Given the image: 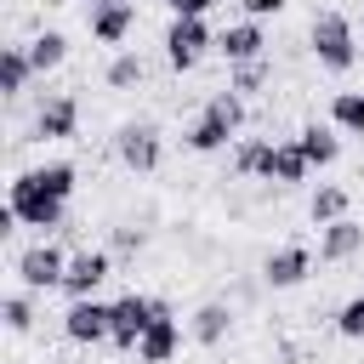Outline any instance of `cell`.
<instances>
[{"label": "cell", "instance_id": "6da1fadb", "mask_svg": "<svg viewBox=\"0 0 364 364\" xmlns=\"http://www.w3.org/2000/svg\"><path fill=\"white\" fill-rule=\"evenodd\" d=\"M80 188V171L68 159H46V165H28L6 182V210L23 222V228H40V233H57L68 228V199Z\"/></svg>", "mask_w": 364, "mask_h": 364}, {"label": "cell", "instance_id": "7a4b0ae2", "mask_svg": "<svg viewBox=\"0 0 364 364\" xmlns=\"http://www.w3.org/2000/svg\"><path fill=\"white\" fill-rule=\"evenodd\" d=\"M245 136V97L239 91H210L205 97V108H199V119L188 125V154H222L228 142H239Z\"/></svg>", "mask_w": 364, "mask_h": 364}, {"label": "cell", "instance_id": "3957f363", "mask_svg": "<svg viewBox=\"0 0 364 364\" xmlns=\"http://www.w3.org/2000/svg\"><path fill=\"white\" fill-rule=\"evenodd\" d=\"M307 51L318 57V68L347 74L358 63V23L347 11H336V6H318L313 23H307Z\"/></svg>", "mask_w": 364, "mask_h": 364}, {"label": "cell", "instance_id": "277c9868", "mask_svg": "<svg viewBox=\"0 0 364 364\" xmlns=\"http://www.w3.org/2000/svg\"><path fill=\"white\" fill-rule=\"evenodd\" d=\"M159 46H165V63H171L176 74H193V68L216 51V28H210V17H171Z\"/></svg>", "mask_w": 364, "mask_h": 364}, {"label": "cell", "instance_id": "5b68a950", "mask_svg": "<svg viewBox=\"0 0 364 364\" xmlns=\"http://www.w3.org/2000/svg\"><path fill=\"white\" fill-rule=\"evenodd\" d=\"M114 159H119L125 171H136V176H154L159 159H165L159 125H154V119H125V125L114 131Z\"/></svg>", "mask_w": 364, "mask_h": 364}, {"label": "cell", "instance_id": "8992f818", "mask_svg": "<svg viewBox=\"0 0 364 364\" xmlns=\"http://www.w3.org/2000/svg\"><path fill=\"white\" fill-rule=\"evenodd\" d=\"M68 256H74V250H63V245H51V239H40V245H28V250H17V262H11V273H17V284H23V290H63V273H68Z\"/></svg>", "mask_w": 364, "mask_h": 364}, {"label": "cell", "instance_id": "52a82bcc", "mask_svg": "<svg viewBox=\"0 0 364 364\" xmlns=\"http://www.w3.org/2000/svg\"><path fill=\"white\" fill-rule=\"evenodd\" d=\"M108 273H114V250H108V245H97V250L85 245V250H74V256H68L63 296H68V301H91V296L102 290V279H108Z\"/></svg>", "mask_w": 364, "mask_h": 364}, {"label": "cell", "instance_id": "ba28073f", "mask_svg": "<svg viewBox=\"0 0 364 364\" xmlns=\"http://www.w3.org/2000/svg\"><path fill=\"white\" fill-rule=\"evenodd\" d=\"M154 313H159V296L125 290V296L114 301V330H108V341H114L119 353H136V341H142V330L154 324Z\"/></svg>", "mask_w": 364, "mask_h": 364}, {"label": "cell", "instance_id": "9c48e42d", "mask_svg": "<svg viewBox=\"0 0 364 364\" xmlns=\"http://www.w3.org/2000/svg\"><path fill=\"white\" fill-rule=\"evenodd\" d=\"M80 136V97L74 91H51L34 108V142H74Z\"/></svg>", "mask_w": 364, "mask_h": 364}, {"label": "cell", "instance_id": "30bf717a", "mask_svg": "<svg viewBox=\"0 0 364 364\" xmlns=\"http://www.w3.org/2000/svg\"><path fill=\"white\" fill-rule=\"evenodd\" d=\"M182 353V318H176V307L159 296V313H154V324L142 330V341H136V364H171Z\"/></svg>", "mask_w": 364, "mask_h": 364}, {"label": "cell", "instance_id": "8fae6325", "mask_svg": "<svg viewBox=\"0 0 364 364\" xmlns=\"http://www.w3.org/2000/svg\"><path fill=\"white\" fill-rule=\"evenodd\" d=\"M108 330H114V301H68V313H63V336L74 341V347H97V341H108Z\"/></svg>", "mask_w": 364, "mask_h": 364}, {"label": "cell", "instance_id": "7c38bea8", "mask_svg": "<svg viewBox=\"0 0 364 364\" xmlns=\"http://www.w3.org/2000/svg\"><path fill=\"white\" fill-rule=\"evenodd\" d=\"M313 279V250L307 245H279V250H267V262H262V284L267 290H296V284H307Z\"/></svg>", "mask_w": 364, "mask_h": 364}, {"label": "cell", "instance_id": "4fadbf2b", "mask_svg": "<svg viewBox=\"0 0 364 364\" xmlns=\"http://www.w3.org/2000/svg\"><path fill=\"white\" fill-rule=\"evenodd\" d=\"M216 51L228 57V68L267 57V23H256V17H239V23H228V28L216 34Z\"/></svg>", "mask_w": 364, "mask_h": 364}, {"label": "cell", "instance_id": "5bb4252c", "mask_svg": "<svg viewBox=\"0 0 364 364\" xmlns=\"http://www.w3.org/2000/svg\"><path fill=\"white\" fill-rule=\"evenodd\" d=\"M85 23H91V40L97 46H119L125 51V34L136 28V6L131 0H102V6L85 11Z\"/></svg>", "mask_w": 364, "mask_h": 364}, {"label": "cell", "instance_id": "9a60e30c", "mask_svg": "<svg viewBox=\"0 0 364 364\" xmlns=\"http://www.w3.org/2000/svg\"><path fill=\"white\" fill-rule=\"evenodd\" d=\"M307 176H313V165H307L301 142H296V136H279V142H273V159H267V182H273V188H301Z\"/></svg>", "mask_w": 364, "mask_h": 364}, {"label": "cell", "instance_id": "2e32d148", "mask_svg": "<svg viewBox=\"0 0 364 364\" xmlns=\"http://www.w3.org/2000/svg\"><path fill=\"white\" fill-rule=\"evenodd\" d=\"M188 336H193L199 347H222V341L233 336V301H199L193 318H188Z\"/></svg>", "mask_w": 364, "mask_h": 364}, {"label": "cell", "instance_id": "e0dca14e", "mask_svg": "<svg viewBox=\"0 0 364 364\" xmlns=\"http://www.w3.org/2000/svg\"><path fill=\"white\" fill-rule=\"evenodd\" d=\"M364 250V222L358 216H341L330 228H318V262H353Z\"/></svg>", "mask_w": 364, "mask_h": 364}, {"label": "cell", "instance_id": "ac0fdd59", "mask_svg": "<svg viewBox=\"0 0 364 364\" xmlns=\"http://www.w3.org/2000/svg\"><path fill=\"white\" fill-rule=\"evenodd\" d=\"M23 51H28L34 74L46 80V74H57V68L68 63V34H63V28H40L34 40H23Z\"/></svg>", "mask_w": 364, "mask_h": 364}, {"label": "cell", "instance_id": "d6986e66", "mask_svg": "<svg viewBox=\"0 0 364 364\" xmlns=\"http://www.w3.org/2000/svg\"><path fill=\"white\" fill-rule=\"evenodd\" d=\"M296 142H301V154H307L313 171H330V165L341 159V131H336V125H301Z\"/></svg>", "mask_w": 364, "mask_h": 364}, {"label": "cell", "instance_id": "ffe728a7", "mask_svg": "<svg viewBox=\"0 0 364 364\" xmlns=\"http://www.w3.org/2000/svg\"><path fill=\"white\" fill-rule=\"evenodd\" d=\"M267 159H273V136H239L228 148V171L233 176H262L267 182Z\"/></svg>", "mask_w": 364, "mask_h": 364}, {"label": "cell", "instance_id": "44dd1931", "mask_svg": "<svg viewBox=\"0 0 364 364\" xmlns=\"http://www.w3.org/2000/svg\"><path fill=\"white\" fill-rule=\"evenodd\" d=\"M28 80H34V63H28V51H23V40H11V46H0V97H23L28 91Z\"/></svg>", "mask_w": 364, "mask_h": 364}, {"label": "cell", "instance_id": "7402d4cb", "mask_svg": "<svg viewBox=\"0 0 364 364\" xmlns=\"http://www.w3.org/2000/svg\"><path fill=\"white\" fill-rule=\"evenodd\" d=\"M307 216H313L318 228H330V222L353 216V193H347L341 182H318V188H313V199H307Z\"/></svg>", "mask_w": 364, "mask_h": 364}, {"label": "cell", "instance_id": "603a6c76", "mask_svg": "<svg viewBox=\"0 0 364 364\" xmlns=\"http://www.w3.org/2000/svg\"><path fill=\"white\" fill-rule=\"evenodd\" d=\"M142 80H148V63H142L136 51H114L108 68H102V85H108V91H136Z\"/></svg>", "mask_w": 364, "mask_h": 364}, {"label": "cell", "instance_id": "cb8c5ba5", "mask_svg": "<svg viewBox=\"0 0 364 364\" xmlns=\"http://www.w3.org/2000/svg\"><path fill=\"white\" fill-rule=\"evenodd\" d=\"M267 85H273V57H256V63L228 68V91H239L245 102H250V97H262Z\"/></svg>", "mask_w": 364, "mask_h": 364}, {"label": "cell", "instance_id": "d4e9b609", "mask_svg": "<svg viewBox=\"0 0 364 364\" xmlns=\"http://www.w3.org/2000/svg\"><path fill=\"white\" fill-rule=\"evenodd\" d=\"M330 125L341 136H364V91H336L330 97Z\"/></svg>", "mask_w": 364, "mask_h": 364}, {"label": "cell", "instance_id": "484cf974", "mask_svg": "<svg viewBox=\"0 0 364 364\" xmlns=\"http://www.w3.org/2000/svg\"><path fill=\"white\" fill-rule=\"evenodd\" d=\"M0 318H6L11 336H28V330H34V290H11V296L0 301Z\"/></svg>", "mask_w": 364, "mask_h": 364}, {"label": "cell", "instance_id": "4316f807", "mask_svg": "<svg viewBox=\"0 0 364 364\" xmlns=\"http://www.w3.org/2000/svg\"><path fill=\"white\" fill-rule=\"evenodd\" d=\"M336 336L341 341H364V296H347L336 307Z\"/></svg>", "mask_w": 364, "mask_h": 364}, {"label": "cell", "instance_id": "83f0119b", "mask_svg": "<svg viewBox=\"0 0 364 364\" xmlns=\"http://www.w3.org/2000/svg\"><path fill=\"white\" fill-rule=\"evenodd\" d=\"M142 245H148V228H136V222H119V228L108 233V250H114V256H136Z\"/></svg>", "mask_w": 364, "mask_h": 364}, {"label": "cell", "instance_id": "f1b7e54d", "mask_svg": "<svg viewBox=\"0 0 364 364\" xmlns=\"http://www.w3.org/2000/svg\"><path fill=\"white\" fill-rule=\"evenodd\" d=\"M159 6H165L171 17H210L222 0H159Z\"/></svg>", "mask_w": 364, "mask_h": 364}, {"label": "cell", "instance_id": "f546056e", "mask_svg": "<svg viewBox=\"0 0 364 364\" xmlns=\"http://www.w3.org/2000/svg\"><path fill=\"white\" fill-rule=\"evenodd\" d=\"M239 11H245V17H256V23H267V17H279V11H284V0H239Z\"/></svg>", "mask_w": 364, "mask_h": 364}, {"label": "cell", "instance_id": "4dcf8cb0", "mask_svg": "<svg viewBox=\"0 0 364 364\" xmlns=\"http://www.w3.org/2000/svg\"><path fill=\"white\" fill-rule=\"evenodd\" d=\"M91 6H102V0H85V11H91Z\"/></svg>", "mask_w": 364, "mask_h": 364}, {"label": "cell", "instance_id": "1f68e13d", "mask_svg": "<svg viewBox=\"0 0 364 364\" xmlns=\"http://www.w3.org/2000/svg\"><path fill=\"white\" fill-rule=\"evenodd\" d=\"M358 28H364V11H358Z\"/></svg>", "mask_w": 364, "mask_h": 364}]
</instances>
